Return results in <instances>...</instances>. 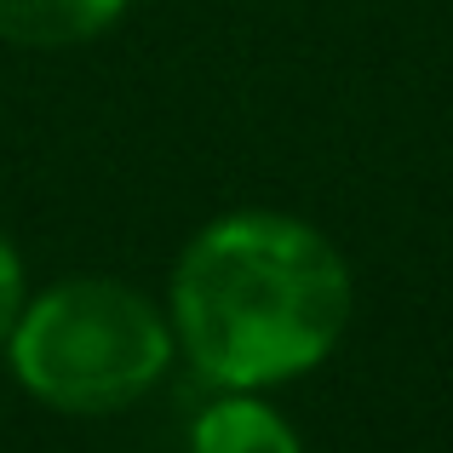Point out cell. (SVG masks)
Here are the masks:
<instances>
[{
	"instance_id": "cell-1",
	"label": "cell",
	"mask_w": 453,
	"mask_h": 453,
	"mask_svg": "<svg viewBox=\"0 0 453 453\" xmlns=\"http://www.w3.org/2000/svg\"><path fill=\"white\" fill-rule=\"evenodd\" d=\"M173 316L212 385H281L339 344L350 270L327 235L288 212H230L184 247Z\"/></svg>"
},
{
	"instance_id": "cell-2",
	"label": "cell",
	"mask_w": 453,
	"mask_h": 453,
	"mask_svg": "<svg viewBox=\"0 0 453 453\" xmlns=\"http://www.w3.org/2000/svg\"><path fill=\"white\" fill-rule=\"evenodd\" d=\"M173 362V327L121 281H64L23 304L12 367L23 390L64 413H110L144 396Z\"/></svg>"
},
{
	"instance_id": "cell-3",
	"label": "cell",
	"mask_w": 453,
	"mask_h": 453,
	"mask_svg": "<svg viewBox=\"0 0 453 453\" xmlns=\"http://www.w3.org/2000/svg\"><path fill=\"white\" fill-rule=\"evenodd\" d=\"M133 0H0V35L18 46H69L110 29Z\"/></svg>"
},
{
	"instance_id": "cell-4",
	"label": "cell",
	"mask_w": 453,
	"mask_h": 453,
	"mask_svg": "<svg viewBox=\"0 0 453 453\" xmlns=\"http://www.w3.org/2000/svg\"><path fill=\"white\" fill-rule=\"evenodd\" d=\"M189 453H299V436L265 408V402H212L189 431Z\"/></svg>"
},
{
	"instance_id": "cell-5",
	"label": "cell",
	"mask_w": 453,
	"mask_h": 453,
	"mask_svg": "<svg viewBox=\"0 0 453 453\" xmlns=\"http://www.w3.org/2000/svg\"><path fill=\"white\" fill-rule=\"evenodd\" d=\"M18 316H23V265L12 253V242L0 235V339H12Z\"/></svg>"
}]
</instances>
